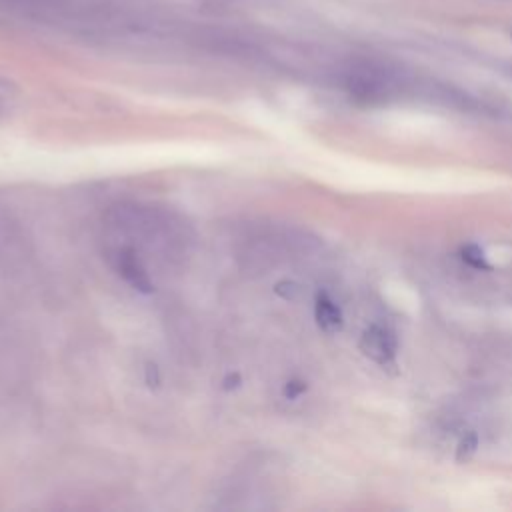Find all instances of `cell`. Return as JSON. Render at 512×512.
<instances>
[{"instance_id":"obj_1","label":"cell","mask_w":512,"mask_h":512,"mask_svg":"<svg viewBox=\"0 0 512 512\" xmlns=\"http://www.w3.org/2000/svg\"><path fill=\"white\" fill-rule=\"evenodd\" d=\"M362 354L382 366L384 370H396V354H398V340L388 326L372 324L368 326L358 342Z\"/></svg>"},{"instance_id":"obj_6","label":"cell","mask_w":512,"mask_h":512,"mask_svg":"<svg viewBox=\"0 0 512 512\" xmlns=\"http://www.w3.org/2000/svg\"><path fill=\"white\" fill-rule=\"evenodd\" d=\"M478 450V434L474 430H468L466 434H462V438L458 440L456 446V462L458 464H466Z\"/></svg>"},{"instance_id":"obj_3","label":"cell","mask_w":512,"mask_h":512,"mask_svg":"<svg viewBox=\"0 0 512 512\" xmlns=\"http://www.w3.org/2000/svg\"><path fill=\"white\" fill-rule=\"evenodd\" d=\"M116 270L120 272V276L132 284L136 290L142 292H150L154 288L150 274L146 272L142 260L138 258L136 248L132 246H124L116 252Z\"/></svg>"},{"instance_id":"obj_5","label":"cell","mask_w":512,"mask_h":512,"mask_svg":"<svg viewBox=\"0 0 512 512\" xmlns=\"http://www.w3.org/2000/svg\"><path fill=\"white\" fill-rule=\"evenodd\" d=\"M460 260H462L466 266H470L472 270L492 272V264L488 262L484 250H482L478 244H474V242L464 244V246L460 248Z\"/></svg>"},{"instance_id":"obj_8","label":"cell","mask_w":512,"mask_h":512,"mask_svg":"<svg viewBox=\"0 0 512 512\" xmlns=\"http://www.w3.org/2000/svg\"><path fill=\"white\" fill-rule=\"evenodd\" d=\"M276 292L280 294V296H284V298H296V294H298V286L294 284V282H280V284H276Z\"/></svg>"},{"instance_id":"obj_7","label":"cell","mask_w":512,"mask_h":512,"mask_svg":"<svg viewBox=\"0 0 512 512\" xmlns=\"http://www.w3.org/2000/svg\"><path fill=\"white\" fill-rule=\"evenodd\" d=\"M302 392H306V382H302V380H290V382L284 386V394H286V398H290V400L298 398Z\"/></svg>"},{"instance_id":"obj_4","label":"cell","mask_w":512,"mask_h":512,"mask_svg":"<svg viewBox=\"0 0 512 512\" xmlns=\"http://www.w3.org/2000/svg\"><path fill=\"white\" fill-rule=\"evenodd\" d=\"M314 318H316V324H318L324 332H328V334L340 332L342 326H344L342 310L338 308V304H336L326 292H318V294H316V300H314Z\"/></svg>"},{"instance_id":"obj_2","label":"cell","mask_w":512,"mask_h":512,"mask_svg":"<svg viewBox=\"0 0 512 512\" xmlns=\"http://www.w3.org/2000/svg\"><path fill=\"white\" fill-rule=\"evenodd\" d=\"M26 258V240L18 222L0 206V266H16Z\"/></svg>"}]
</instances>
